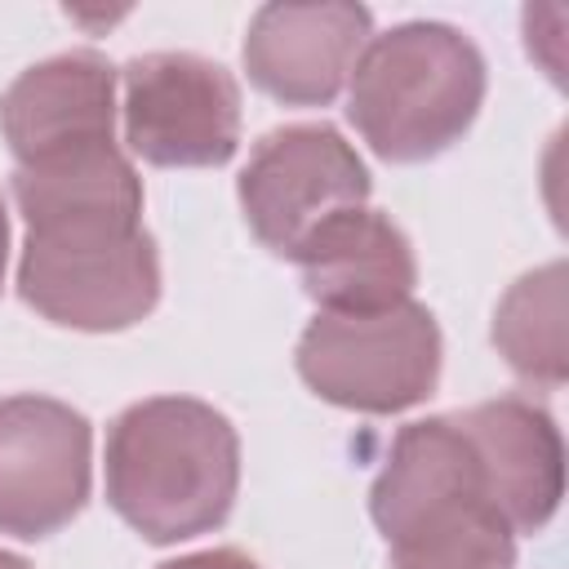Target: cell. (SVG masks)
I'll use <instances>...</instances> for the list:
<instances>
[{"label":"cell","instance_id":"obj_7","mask_svg":"<svg viewBox=\"0 0 569 569\" xmlns=\"http://www.w3.org/2000/svg\"><path fill=\"white\" fill-rule=\"evenodd\" d=\"M365 196L369 169L356 147L329 124L271 129L240 173L244 222L280 258H293L320 222L365 204Z\"/></svg>","mask_w":569,"mask_h":569},{"label":"cell","instance_id":"obj_1","mask_svg":"<svg viewBox=\"0 0 569 569\" xmlns=\"http://www.w3.org/2000/svg\"><path fill=\"white\" fill-rule=\"evenodd\" d=\"M236 489V427L204 400H138L107 431V502L147 542L218 529L231 516Z\"/></svg>","mask_w":569,"mask_h":569},{"label":"cell","instance_id":"obj_15","mask_svg":"<svg viewBox=\"0 0 569 569\" xmlns=\"http://www.w3.org/2000/svg\"><path fill=\"white\" fill-rule=\"evenodd\" d=\"M160 569H262L258 560H249L244 551L236 547H218V551H196V556H178Z\"/></svg>","mask_w":569,"mask_h":569},{"label":"cell","instance_id":"obj_3","mask_svg":"<svg viewBox=\"0 0 569 569\" xmlns=\"http://www.w3.org/2000/svg\"><path fill=\"white\" fill-rule=\"evenodd\" d=\"M485 102V58L449 22H400L373 36L356 67L347 116L391 164L449 151Z\"/></svg>","mask_w":569,"mask_h":569},{"label":"cell","instance_id":"obj_10","mask_svg":"<svg viewBox=\"0 0 569 569\" xmlns=\"http://www.w3.org/2000/svg\"><path fill=\"white\" fill-rule=\"evenodd\" d=\"M302 289L325 316H369L409 302L418 262L409 236L378 209H342L293 253Z\"/></svg>","mask_w":569,"mask_h":569},{"label":"cell","instance_id":"obj_9","mask_svg":"<svg viewBox=\"0 0 569 569\" xmlns=\"http://www.w3.org/2000/svg\"><path fill=\"white\" fill-rule=\"evenodd\" d=\"M373 18L360 4H262L244 36L249 80L284 107H325L347 84Z\"/></svg>","mask_w":569,"mask_h":569},{"label":"cell","instance_id":"obj_17","mask_svg":"<svg viewBox=\"0 0 569 569\" xmlns=\"http://www.w3.org/2000/svg\"><path fill=\"white\" fill-rule=\"evenodd\" d=\"M0 569H31V565L18 560V556H9V551H0Z\"/></svg>","mask_w":569,"mask_h":569},{"label":"cell","instance_id":"obj_13","mask_svg":"<svg viewBox=\"0 0 569 569\" xmlns=\"http://www.w3.org/2000/svg\"><path fill=\"white\" fill-rule=\"evenodd\" d=\"M27 231L80 222H142V182L116 142L58 151L13 169Z\"/></svg>","mask_w":569,"mask_h":569},{"label":"cell","instance_id":"obj_12","mask_svg":"<svg viewBox=\"0 0 569 569\" xmlns=\"http://www.w3.org/2000/svg\"><path fill=\"white\" fill-rule=\"evenodd\" d=\"M116 71L98 53H58L27 67L0 98V129L18 164L111 142Z\"/></svg>","mask_w":569,"mask_h":569},{"label":"cell","instance_id":"obj_14","mask_svg":"<svg viewBox=\"0 0 569 569\" xmlns=\"http://www.w3.org/2000/svg\"><path fill=\"white\" fill-rule=\"evenodd\" d=\"M493 347L525 382L547 391L565 382V262H547L502 293L493 316Z\"/></svg>","mask_w":569,"mask_h":569},{"label":"cell","instance_id":"obj_16","mask_svg":"<svg viewBox=\"0 0 569 569\" xmlns=\"http://www.w3.org/2000/svg\"><path fill=\"white\" fill-rule=\"evenodd\" d=\"M4 262H9V213L0 200V284H4Z\"/></svg>","mask_w":569,"mask_h":569},{"label":"cell","instance_id":"obj_6","mask_svg":"<svg viewBox=\"0 0 569 569\" xmlns=\"http://www.w3.org/2000/svg\"><path fill=\"white\" fill-rule=\"evenodd\" d=\"M124 138L160 169H213L240 142V89L200 53H147L124 67Z\"/></svg>","mask_w":569,"mask_h":569},{"label":"cell","instance_id":"obj_2","mask_svg":"<svg viewBox=\"0 0 569 569\" xmlns=\"http://www.w3.org/2000/svg\"><path fill=\"white\" fill-rule=\"evenodd\" d=\"M369 511L391 569H516V533L493 507L453 413L400 427Z\"/></svg>","mask_w":569,"mask_h":569},{"label":"cell","instance_id":"obj_8","mask_svg":"<svg viewBox=\"0 0 569 569\" xmlns=\"http://www.w3.org/2000/svg\"><path fill=\"white\" fill-rule=\"evenodd\" d=\"M89 498V422L49 396L0 400V533L49 538Z\"/></svg>","mask_w":569,"mask_h":569},{"label":"cell","instance_id":"obj_4","mask_svg":"<svg viewBox=\"0 0 569 569\" xmlns=\"http://www.w3.org/2000/svg\"><path fill=\"white\" fill-rule=\"evenodd\" d=\"M18 293L62 329L116 333L160 302V258L142 222H80L27 231Z\"/></svg>","mask_w":569,"mask_h":569},{"label":"cell","instance_id":"obj_5","mask_svg":"<svg viewBox=\"0 0 569 569\" xmlns=\"http://www.w3.org/2000/svg\"><path fill=\"white\" fill-rule=\"evenodd\" d=\"M440 329L413 298L369 316H316L298 342L302 382L356 413H400L440 382Z\"/></svg>","mask_w":569,"mask_h":569},{"label":"cell","instance_id":"obj_11","mask_svg":"<svg viewBox=\"0 0 569 569\" xmlns=\"http://www.w3.org/2000/svg\"><path fill=\"white\" fill-rule=\"evenodd\" d=\"M453 418L471 440L485 489L511 533H538L565 498V445L556 418L520 396H498Z\"/></svg>","mask_w":569,"mask_h":569}]
</instances>
